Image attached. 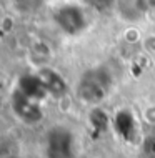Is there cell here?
I'll return each mask as SVG.
<instances>
[{
    "label": "cell",
    "instance_id": "6da1fadb",
    "mask_svg": "<svg viewBox=\"0 0 155 158\" xmlns=\"http://www.w3.org/2000/svg\"><path fill=\"white\" fill-rule=\"evenodd\" d=\"M58 22L65 30H68L70 33H75L79 28H82V25H84L82 12L74 8V7H67L58 14Z\"/></svg>",
    "mask_w": 155,
    "mask_h": 158
},
{
    "label": "cell",
    "instance_id": "3957f363",
    "mask_svg": "<svg viewBox=\"0 0 155 158\" xmlns=\"http://www.w3.org/2000/svg\"><path fill=\"white\" fill-rule=\"evenodd\" d=\"M42 83H44L45 90H52L55 93H62L65 90V83L62 82V78L54 73V72H42Z\"/></svg>",
    "mask_w": 155,
    "mask_h": 158
},
{
    "label": "cell",
    "instance_id": "277c9868",
    "mask_svg": "<svg viewBox=\"0 0 155 158\" xmlns=\"http://www.w3.org/2000/svg\"><path fill=\"white\" fill-rule=\"evenodd\" d=\"M117 128H118V131L125 136V138H128V131L135 130V122H133V118L130 117V113H127V112H120L118 113V117H117Z\"/></svg>",
    "mask_w": 155,
    "mask_h": 158
},
{
    "label": "cell",
    "instance_id": "7a4b0ae2",
    "mask_svg": "<svg viewBox=\"0 0 155 158\" xmlns=\"http://www.w3.org/2000/svg\"><path fill=\"white\" fill-rule=\"evenodd\" d=\"M45 90L44 83H42V80H37V78H27L22 80V83H20V92L24 93L25 97H42V92Z\"/></svg>",
    "mask_w": 155,
    "mask_h": 158
}]
</instances>
